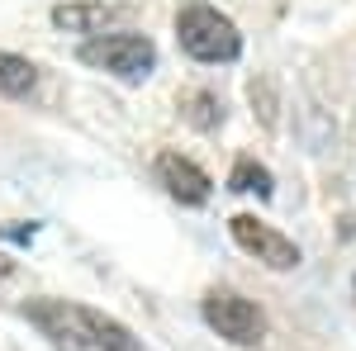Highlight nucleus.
<instances>
[{
    "instance_id": "4",
    "label": "nucleus",
    "mask_w": 356,
    "mask_h": 351,
    "mask_svg": "<svg viewBox=\"0 0 356 351\" xmlns=\"http://www.w3.org/2000/svg\"><path fill=\"white\" fill-rule=\"evenodd\" d=\"M204 323L219 337H228L233 347H261L266 342V313L238 290H209L204 295Z\"/></svg>"
},
{
    "instance_id": "7",
    "label": "nucleus",
    "mask_w": 356,
    "mask_h": 351,
    "mask_svg": "<svg viewBox=\"0 0 356 351\" xmlns=\"http://www.w3.org/2000/svg\"><path fill=\"white\" fill-rule=\"evenodd\" d=\"M129 10L124 5H105V0H72V5H53V24L67 33H90V38H105L110 24H119Z\"/></svg>"
},
{
    "instance_id": "3",
    "label": "nucleus",
    "mask_w": 356,
    "mask_h": 351,
    "mask_svg": "<svg viewBox=\"0 0 356 351\" xmlns=\"http://www.w3.org/2000/svg\"><path fill=\"white\" fill-rule=\"evenodd\" d=\"M81 62L95 72H110L119 81H147L157 67V48L147 33H105V38H86L81 43Z\"/></svg>"
},
{
    "instance_id": "1",
    "label": "nucleus",
    "mask_w": 356,
    "mask_h": 351,
    "mask_svg": "<svg viewBox=\"0 0 356 351\" xmlns=\"http://www.w3.org/2000/svg\"><path fill=\"white\" fill-rule=\"evenodd\" d=\"M24 318L57 351H143L138 337L119 318H105L90 304H72V299H29Z\"/></svg>"
},
{
    "instance_id": "5",
    "label": "nucleus",
    "mask_w": 356,
    "mask_h": 351,
    "mask_svg": "<svg viewBox=\"0 0 356 351\" xmlns=\"http://www.w3.org/2000/svg\"><path fill=\"white\" fill-rule=\"evenodd\" d=\"M228 233H233V243L252 252L257 261H266L271 270H295L300 266V247L290 243L285 233H275L271 223H257L252 214H233L228 218Z\"/></svg>"
},
{
    "instance_id": "8",
    "label": "nucleus",
    "mask_w": 356,
    "mask_h": 351,
    "mask_svg": "<svg viewBox=\"0 0 356 351\" xmlns=\"http://www.w3.org/2000/svg\"><path fill=\"white\" fill-rule=\"evenodd\" d=\"M38 85V67L19 53H0V95H10V100H19Z\"/></svg>"
},
{
    "instance_id": "2",
    "label": "nucleus",
    "mask_w": 356,
    "mask_h": 351,
    "mask_svg": "<svg viewBox=\"0 0 356 351\" xmlns=\"http://www.w3.org/2000/svg\"><path fill=\"white\" fill-rule=\"evenodd\" d=\"M176 38H181V48L195 57V62H233V57L243 53V33L238 24L219 15L214 5H181V15H176Z\"/></svg>"
},
{
    "instance_id": "11",
    "label": "nucleus",
    "mask_w": 356,
    "mask_h": 351,
    "mask_svg": "<svg viewBox=\"0 0 356 351\" xmlns=\"http://www.w3.org/2000/svg\"><path fill=\"white\" fill-rule=\"evenodd\" d=\"M0 275H10V261H0Z\"/></svg>"
},
{
    "instance_id": "6",
    "label": "nucleus",
    "mask_w": 356,
    "mask_h": 351,
    "mask_svg": "<svg viewBox=\"0 0 356 351\" xmlns=\"http://www.w3.org/2000/svg\"><path fill=\"white\" fill-rule=\"evenodd\" d=\"M157 181L166 186L171 199H181V204H191V209L204 204L209 190H214V181H209L191 157H181V152H162V157H157Z\"/></svg>"
},
{
    "instance_id": "10",
    "label": "nucleus",
    "mask_w": 356,
    "mask_h": 351,
    "mask_svg": "<svg viewBox=\"0 0 356 351\" xmlns=\"http://www.w3.org/2000/svg\"><path fill=\"white\" fill-rule=\"evenodd\" d=\"M186 114H191V124H195V129H214V124L223 119L219 100H214L209 90H195V95H186Z\"/></svg>"
},
{
    "instance_id": "9",
    "label": "nucleus",
    "mask_w": 356,
    "mask_h": 351,
    "mask_svg": "<svg viewBox=\"0 0 356 351\" xmlns=\"http://www.w3.org/2000/svg\"><path fill=\"white\" fill-rule=\"evenodd\" d=\"M228 190H238V195H257V199H271L275 186H271V171L266 166H257L252 157L233 166V176H228Z\"/></svg>"
}]
</instances>
